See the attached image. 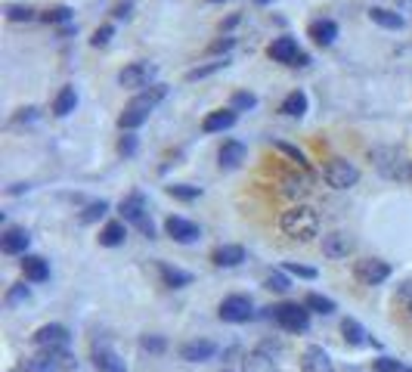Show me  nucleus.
<instances>
[{
    "label": "nucleus",
    "mask_w": 412,
    "mask_h": 372,
    "mask_svg": "<svg viewBox=\"0 0 412 372\" xmlns=\"http://www.w3.org/2000/svg\"><path fill=\"white\" fill-rule=\"evenodd\" d=\"M168 96V87L164 84H152V87H146V90H140L134 99L127 103V109L118 115V127L121 131H136V127H143L149 121V115H152V109H155L162 99Z\"/></svg>",
    "instance_id": "nucleus-1"
},
{
    "label": "nucleus",
    "mask_w": 412,
    "mask_h": 372,
    "mask_svg": "<svg viewBox=\"0 0 412 372\" xmlns=\"http://www.w3.org/2000/svg\"><path fill=\"white\" fill-rule=\"evenodd\" d=\"M369 162L375 164V171L385 180H397V183L412 180V159L397 146H372L369 149Z\"/></svg>",
    "instance_id": "nucleus-2"
},
{
    "label": "nucleus",
    "mask_w": 412,
    "mask_h": 372,
    "mask_svg": "<svg viewBox=\"0 0 412 372\" xmlns=\"http://www.w3.org/2000/svg\"><path fill=\"white\" fill-rule=\"evenodd\" d=\"M279 230L294 242H310L313 236H320V214L310 205H292L288 211H282L279 217Z\"/></svg>",
    "instance_id": "nucleus-3"
},
{
    "label": "nucleus",
    "mask_w": 412,
    "mask_h": 372,
    "mask_svg": "<svg viewBox=\"0 0 412 372\" xmlns=\"http://www.w3.org/2000/svg\"><path fill=\"white\" fill-rule=\"evenodd\" d=\"M121 220L130 227H136L146 239H155V224H152V217H149V202H146V196H143L140 189H134L130 196L121 199Z\"/></svg>",
    "instance_id": "nucleus-4"
},
{
    "label": "nucleus",
    "mask_w": 412,
    "mask_h": 372,
    "mask_svg": "<svg viewBox=\"0 0 412 372\" xmlns=\"http://www.w3.org/2000/svg\"><path fill=\"white\" fill-rule=\"evenodd\" d=\"M264 317L273 320V323L279 329H285V332H307L310 329V310L304 304H292V301L273 304V307H267Z\"/></svg>",
    "instance_id": "nucleus-5"
},
{
    "label": "nucleus",
    "mask_w": 412,
    "mask_h": 372,
    "mask_svg": "<svg viewBox=\"0 0 412 372\" xmlns=\"http://www.w3.org/2000/svg\"><path fill=\"white\" fill-rule=\"evenodd\" d=\"M322 177L332 189H350V186H357V180H360V168L350 164L347 159H329L322 168Z\"/></svg>",
    "instance_id": "nucleus-6"
},
{
    "label": "nucleus",
    "mask_w": 412,
    "mask_h": 372,
    "mask_svg": "<svg viewBox=\"0 0 412 372\" xmlns=\"http://www.w3.org/2000/svg\"><path fill=\"white\" fill-rule=\"evenodd\" d=\"M390 276V264L381 257H360L353 261V279L360 285H381Z\"/></svg>",
    "instance_id": "nucleus-7"
},
{
    "label": "nucleus",
    "mask_w": 412,
    "mask_h": 372,
    "mask_svg": "<svg viewBox=\"0 0 412 372\" xmlns=\"http://www.w3.org/2000/svg\"><path fill=\"white\" fill-rule=\"evenodd\" d=\"M217 317H220L223 323H248V320L255 317V304H251L248 295H229L217 307Z\"/></svg>",
    "instance_id": "nucleus-8"
},
{
    "label": "nucleus",
    "mask_w": 412,
    "mask_h": 372,
    "mask_svg": "<svg viewBox=\"0 0 412 372\" xmlns=\"http://www.w3.org/2000/svg\"><path fill=\"white\" fill-rule=\"evenodd\" d=\"M31 341H34V348H41V350H69L71 332L59 323H47L31 335Z\"/></svg>",
    "instance_id": "nucleus-9"
},
{
    "label": "nucleus",
    "mask_w": 412,
    "mask_h": 372,
    "mask_svg": "<svg viewBox=\"0 0 412 372\" xmlns=\"http://www.w3.org/2000/svg\"><path fill=\"white\" fill-rule=\"evenodd\" d=\"M310 189H313V174L307 168H294L282 174V192L288 199H304Z\"/></svg>",
    "instance_id": "nucleus-10"
},
{
    "label": "nucleus",
    "mask_w": 412,
    "mask_h": 372,
    "mask_svg": "<svg viewBox=\"0 0 412 372\" xmlns=\"http://www.w3.org/2000/svg\"><path fill=\"white\" fill-rule=\"evenodd\" d=\"M152 78H155V66H149V62H130L118 71L121 87H149Z\"/></svg>",
    "instance_id": "nucleus-11"
},
{
    "label": "nucleus",
    "mask_w": 412,
    "mask_h": 372,
    "mask_svg": "<svg viewBox=\"0 0 412 372\" xmlns=\"http://www.w3.org/2000/svg\"><path fill=\"white\" fill-rule=\"evenodd\" d=\"M357 248V242H353V236H347L341 230H335V233H329V236H322V255L329 257V261H341V257H347Z\"/></svg>",
    "instance_id": "nucleus-12"
},
{
    "label": "nucleus",
    "mask_w": 412,
    "mask_h": 372,
    "mask_svg": "<svg viewBox=\"0 0 412 372\" xmlns=\"http://www.w3.org/2000/svg\"><path fill=\"white\" fill-rule=\"evenodd\" d=\"M164 230H168V236L173 242H180V245H190V242H195L201 236L199 224H192V220L180 217V214H173V217L164 220Z\"/></svg>",
    "instance_id": "nucleus-13"
},
{
    "label": "nucleus",
    "mask_w": 412,
    "mask_h": 372,
    "mask_svg": "<svg viewBox=\"0 0 412 372\" xmlns=\"http://www.w3.org/2000/svg\"><path fill=\"white\" fill-rule=\"evenodd\" d=\"M93 366L99 372H127L125 360L115 354L108 341H93Z\"/></svg>",
    "instance_id": "nucleus-14"
},
{
    "label": "nucleus",
    "mask_w": 412,
    "mask_h": 372,
    "mask_svg": "<svg viewBox=\"0 0 412 372\" xmlns=\"http://www.w3.org/2000/svg\"><path fill=\"white\" fill-rule=\"evenodd\" d=\"M214 354H217V345L208 338L186 341V345L180 348V360H186V363H205V360H211Z\"/></svg>",
    "instance_id": "nucleus-15"
},
{
    "label": "nucleus",
    "mask_w": 412,
    "mask_h": 372,
    "mask_svg": "<svg viewBox=\"0 0 412 372\" xmlns=\"http://www.w3.org/2000/svg\"><path fill=\"white\" fill-rule=\"evenodd\" d=\"M267 56H270V59H276V62H282V66H294V59L301 56L298 41H294V38H276L270 47H267Z\"/></svg>",
    "instance_id": "nucleus-16"
},
{
    "label": "nucleus",
    "mask_w": 412,
    "mask_h": 372,
    "mask_svg": "<svg viewBox=\"0 0 412 372\" xmlns=\"http://www.w3.org/2000/svg\"><path fill=\"white\" fill-rule=\"evenodd\" d=\"M301 369L304 372H335V366H332V357L325 354L320 345H310L301 354Z\"/></svg>",
    "instance_id": "nucleus-17"
},
{
    "label": "nucleus",
    "mask_w": 412,
    "mask_h": 372,
    "mask_svg": "<svg viewBox=\"0 0 412 372\" xmlns=\"http://www.w3.org/2000/svg\"><path fill=\"white\" fill-rule=\"evenodd\" d=\"M28 245H31V236H28L25 227H10V230L0 236V248L6 255H25Z\"/></svg>",
    "instance_id": "nucleus-18"
},
{
    "label": "nucleus",
    "mask_w": 412,
    "mask_h": 372,
    "mask_svg": "<svg viewBox=\"0 0 412 372\" xmlns=\"http://www.w3.org/2000/svg\"><path fill=\"white\" fill-rule=\"evenodd\" d=\"M245 155H248V149H245V143L239 140H227L220 146V152H217V164H220L223 171H233L239 164L245 162Z\"/></svg>",
    "instance_id": "nucleus-19"
},
{
    "label": "nucleus",
    "mask_w": 412,
    "mask_h": 372,
    "mask_svg": "<svg viewBox=\"0 0 412 372\" xmlns=\"http://www.w3.org/2000/svg\"><path fill=\"white\" fill-rule=\"evenodd\" d=\"M22 273L28 282H47L50 279V264L38 255H22Z\"/></svg>",
    "instance_id": "nucleus-20"
},
{
    "label": "nucleus",
    "mask_w": 412,
    "mask_h": 372,
    "mask_svg": "<svg viewBox=\"0 0 412 372\" xmlns=\"http://www.w3.org/2000/svg\"><path fill=\"white\" fill-rule=\"evenodd\" d=\"M307 34L313 38V44L332 47V44H335V38H338V25L332 22V19H316V22H310Z\"/></svg>",
    "instance_id": "nucleus-21"
},
{
    "label": "nucleus",
    "mask_w": 412,
    "mask_h": 372,
    "mask_svg": "<svg viewBox=\"0 0 412 372\" xmlns=\"http://www.w3.org/2000/svg\"><path fill=\"white\" fill-rule=\"evenodd\" d=\"M236 124V112L233 109H214L208 112L205 121H201V131L205 134H217V131H229Z\"/></svg>",
    "instance_id": "nucleus-22"
},
{
    "label": "nucleus",
    "mask_w": 412,
    "mask_h": 372,
    "mask_svg": "<svg viewBox=\"0 0 412 372\" xmlns=\"http://www.w3.org/2000/svg\"><path fill=\"white\" fill-rule=\"evenodd\" d=\"M245 261V248L242 245H217L211 252L214 267H239Z\"/></svg>",
    "instance_id": "nucleus-23"
},
{
    "label": "nucleus",
    "mask_w": 412,
    "mask_h": 372,
    "mask_svg": "<svg viewBox=\"0 0 412 372\" xmlns=\"http://www.w3.org/2000/svg\"><path fill=\"white\" fill-rule=\"evenodd\" d=\"M341 338H344V345H350V348H360V345H369V341H372V338H369V332L353 317L341 320ZM372 345H375V341H372Z\"/></svg>",
    "instance_id": "nucleus-24"
},
{
    "label": "nucleus",
    "mask_w": 412,
    "mask_h": 372,
    "mask_svg": "<svg viewBox=\"0 0 412 372\" xmlns=\"http://www.w3.org/2000/svg\"><path fill=\"white\" fill-rule=\"evenodd\" d=\"M125 239H127V224L125 220H108L103 230H99V245H106V248H118Z\"/></svg>",
    "instance_id": "nucleus-25"
},
{
    "label": "nucleus",
    "mask_w": 412,
    "mask_h": 372,
    "mask_svg": "<svg viewBox=\"0 0 412 372\" xmlns=\"http://www.w3.org/2000/svg\"><path fill=\"white\" fill-rule=\"evenodd\" d=\"M158 273H162V279H164V285H168V289H186V285H192V273H190V270L171 267V264H158Z\"/></svg>",
    "instance_id": "nucleus-26"
},
{
    "label": "nucleus",
    "mask_w": 412,
    "mask_h": 372,
    "mask_svg": "<svg viewBox=\"0 0 412 372\" xmlns=\"http://www.w3.org/2000/svg\"><path fill=\"white\" fill-rule=\"evenodd\" d=\"M279 112H282V115H288V118H301L304 112H307V93H304V90H292L285 99H282Z\"/></svg>",
    "instance_id": "nucleus-27"
},
{
    "label": "nucleus",
    "mask_w": 412,
    "mask_h": 372,
    "mask_svg": "<svg viewBox=\"0 0 412 372\" xmlns=\"http://www.w3.org/2000/svg\"><path fill=\"white\" fill-rule=\"evenodd\" d=\"M369 19H372L375 25H381V28H390V31H400V28H403V16H400V13L385 10V6H372V10H369Z\"/></svg>",
    "instance_id": "nucleus-28"
},
{
    "label": "nucleus",
    "mask_w": 412,
    "mask_h": 372,
    "mask_svg": "<svg viewBox=\"0 0 412 372\" xmlns=\"http://www.w3.org/2000/svg\"><path fill=\"white\" fill-rule=\"evenodd\" d=\"M75 106H78V90L69 84V87H62V90H59V96H56V103H53V115H59V118L71 115V112H75Z\"/></svg>",
    "instance_id": "nucleus-29"
},
{
    "label": "nucleus",
    "mask_w": 412,
    "mask_h": 372,
    "mask_svg": "<svg viewBox=\"0 0 412 372\" xmlns=\"http://www.w3.org/2000/svg\"><path fill=\"white\" fill-rule=\"evenodd\" d=\"M304 307H307L310 313H322V317H332V313H335V301L325 295H316V292H310V295L304 298Z\"/></svg>",
    "instance_id": "nucleus-30"
},
{
    "label": "nucleus",
    "mask_w": 412,
    "mask_h": 372,
    "mask_svg": "<svg viewBox=\"0 0 412 372\" xmlns=\"http://www.w3.org/2000/svg\"><path fill=\"white\" fill-rule=\"evenodd\" d=\"M164 192H168L171 199H177V202H195V199L201 196V186H190V183H171V186H164Z\"/></svg>",
    "instance_id": "nucleus-31"
},
{
    "label": "nucleus",
    "mask_w": 412,
    "mask_h": 372,
    "mask_svg": "<svg viewBox=\"0 0 412 372\" xmlns=\"http://www.w3.org/2000/svg\"><path fill=\"white\" fill-rule=\"evenodd\" d=\"M264 289H270V292H279V295H285V292L292 289V282H288V273H285V270H273V273L264 279Z\"/></svg>",
    "instance_id": "nucleus-32"
},
{
    "label": "nucleus",
    "mask_w": 412,
    "mask_h": 372,
    "mask_svg": "<svg viewBox=\"0 0 412 372\" xmlns=\"http://www.w3.org/2000/svg\"><path fill=\"white\" fill-rule=\"evenodd\" d=\"M28 298H31V289H28L25 282H16V285H10V292H6V298H3V304H6V307H19V304H25Z\"/></svg>",
    "instance_id": "nucleus-33"
},
{
    "label": "nucleus",
    "mask_w": 412,
    "mask_h": 372,
    "mask_svg": "<svg viewBox=\"0 0 412 372\" xmlns=\"http://www.w3.org/2000/svg\"><path fill=\"white\" fill-rule=\"evenodd\" d=\"M255 106H257V96H255V93H248V90H236L233 99H229V109H233V112L255 109Z\"/></svg>",
    "instance_id": "nucleus-34"
},
{
    "label": "nucleus",
    "mask_w": 412,
    "mask_h": 372,
    "mask_svg": "<svg viewBox=\"0 0 412 372\" xmlns=\"http://www.w3.org/2000/svg\"><path fill=\"white\" fill-rule=\"evenodd\" d=\"M229 62L227 59H217V62H208V66H199V69H192V71H186V81H199V78H208V75H214V71H220V69H227Z\"/></svg>",
    "instance_id": "nucleus-35"
},
{
    "label": "nucleus",
    "mask_w": 412,
    "mask_h": 372,
    "mask_svg": "<svg viewBox=\"0 0 412 372\" xmlns=\"http://www.w3.org/2000/svg\"><path fill=\"white\" fill-rule=\"evenodd\" d=\"M106 214H108V202H103V199H99V202H90L81 211V224H93V220L106 217Z\"/></svg>",
    "instance_id": "nucleus-36"
},
{
    "label": "nucleus",
    "mask_w": 412,
    "mask_h": 372,
    "mask_svg": "<svg viewBox=\"0 0 412 372\" xmlns=\"http://www.w3.org/2000/svg\"><path fill=\"white\" fill-rule=\"evenodd\" d=\"M41 19L50 25H65V22H71V10L69 6H53V10H47Z\"/></svg>",
    "instance_id": "nucleus-37"
},
{
    "label": "nucleus",
    "mask_w": 412,
    "mask_h": 372,
    "mask_svg": "<svg viewBox=\"0 0 412 372\" xmlns=\"http://www.w3.org/2000/svg\"><path fill=\"white\" fill-rule=\"evenodd\" d=\"M273 146H276L279 152H285L288 159H292L294 164H298V168H307V155H304L298 146H288V143H282V140H273Z\"/></svg>",
    "instance_id": "nucleus-38"
},
{
    "label": "nucleus",
    "mask_w": 412,
    "mask_h": 372,
    "mask_svg": "<svg viewBox=\"0 0 412 372\" xmlns=\"http://www.w3.org/2000/svg\"><path fill=\"white\" fill-rule=\"evenodd\" d=\"M394 304H400L403 310H406V317L412 320V282H403L400 289H397V295H394Z\"/></svg>",
    "instance_id": "nucleus-39"
},
{
    "label": "nucleus",
    "mask_w": 412,
    "mask_h": 372,
    "mask_svg": "<svg viewBox=\"0 0 412 372\" xmlns=\"http://www.w3.org/2000/svg\"><path fill=\"white\" fill-rule=\"evenodd\" d=\"M140 348L149 350V354H164V350H168V341H164L162 335H143V338H140Z\"/></svg>",
    "instance_id": "nucleus-40"
},
{
    "label": "nucleus",
    "mask_w": 412,
    "mask_h": 372,
    "mask_svg": "<svg viewBox=\"0 0 412 372\" xmlns=\"http://www.w3.org/2000/svg\"><path fill=\"white\" fill-rule=\"evenodd\" d=\"M6 19H10V22H31L34 10L31 6H6Z\"/></svg>",
    "instance_id": "nucleus-41"
},
{
    "label": "nucleus",
    "mask_w": 412,
    "mask_h": 372,
    "mask_svg": "<svg viewBox=\"0 0 412 372\" xmlns=\"http://www.w3.org/2000/svg\"><path fill=\"white\" fill-rule=\"evenodd\" d=\"M136 149H140V143H136V137H134V131H127L125 137L118 140V152L125 155V159H134L136 155Z\"/></svg>",
    "instance_id": "nucleus-42"
},
{
    "label": "nucleus",
    "mask_w": 412,
    "mask_h": 372,
    "mask_svg": "<svg viewBox=\"0 0 412 372\" xmlns=\"http://www.w3.org/2000/svg\"><path fill=\"white\" fill-rule=\"evenodd\" d=\"M372 369L375 372H406L403 363L394 360V357H378V360H372Z\"/></svg>",
    "instance_id": "nucleus-43"
},
{
    "label": "nucleus",
    "mask_w": 412,
    "mask_h": 372,
    "mask_svg": "<svg viewBox=\"0 0 412 372\" xmlns=\"http://www.w3.org/2000/svg\"><path fill=\"white\" fill-rule=\"evenodd\" d=\"M282 270H285V273H292V276H298V279H316L313 267H304V264H294V261L282 264Z\"/></svg>",
    "instance_id": "nucleus-44"
},
{
    "label": "nucleus",
    "mask_w": 412,
    "mask_h": 372,
    "mask_svg": "<svg viewBox=\"0 0 412 372\" xmlns=\"http://www.w3.org/2000/svg\"><path fill=\"white\" fill-rule=\"evenodd\" d=\"M16 372H50V366L41 360V357H28V360H22L19 363V369Z\"/></svg>",
    "instance_id": "nucleus-45"
},
{
    "label": "nucleus",
    "mask_w": 412,
    "mask_h": 372,
    "mask_svg": "<svg viewBox=\"0 0 412 372\" xmlns=\"http://www.w3.org/2000/svg\"><path fill=\"white\" fill-rule=\"evenodd\" d=\"M112 34H115V28H112V25L97 28V31H93V38H90V44H93V47H106L108 41H112Z\"/></svg>",
    "instance_id": "nucleus-46"
},
{
    "label": "nucleus",
    "mask_w": 412,
    "mask_h": 372,
    "mask_svg": "<svg viewBox=\"0 0 412 372\" xmlns=\"http://www.w3.org/2000/svg\"><path fill=\"white\" fill-rule=\"evenodd\" d=\"M236 47V38H220V41H214L211 47H208V53L217 56V53H229V50Z\"/></svg>",
    "instance_id": "nucleus-47"
},
{
    "label": "nucleus",
    "mask_w": 412,
    "mask_h": 372,
    "mask_svg": "<svg viewBox=\"0 0 412 372\" xmlns=\"http://www.w3.org/2000/svg\"><path fill=\"white\" fill-rule=\"evenodd\" d=\"M127 10H130V3H118V6H115V16L125 19V16H127Z\"/></svg>",
    "instance_id": "nucleus-48"
},
{
    "label": "nucleus",
    "mask_w": 412,
    "mask_h": 372,
    "mask_svg": "<svg viewBox=\"0 0 412 372\" xmlns=\"http://www.w3.org/2000/svg\"><path fill=\"white\" fill-rule=\"evenodd\" d=\"M307 62H310V56H307V53H301L298 59H294V66H292V69H304V66H307Z\"/></svg>",
    "instance_id": "nucleus-49"
},
{
    "label": "nucleus",
    "mask_w": 412,
    "mask_h": 372,
    "mask_svg": "<svg viewBox=\"0 0 412 372\" xmlns=\"http://www.w3.org/2000/svg\"><path fill=\"white\" fill-rule=\"evenodd\" d=\"M255 3H273V0H255Z\"/></svg>",
    "instance_id": "nucleus-50"
},
{
    "label": "nucleus",
    "mask_w": 412,
    "mask_h": 372,
    "mask_svg": "<svg viewBox=\"0 0 412 372\" xmlns=\"http://www.w3.org/2000/svg\"><path fill=\"white\" fill-rule=\"evenodd\" d=\"M208 3H223V0H208Z\"/></svg>",
    "instance_id": "nucleus-51"
},
{
    "label": "nucleus",
    "mask_w": 412,
    "mask_h": 372,
    "mask_svg": "<svg viewBox=\"0 0 412 372\" xmlns=\"http://www.w3.org/2000/svg\"><path fill=\"white\" fill-rule=\"evenodd\" d=\"M406 372H412V369H406Z\"/></svg>",
    "instance_id": "nucleus-52"
}]
</instances>
